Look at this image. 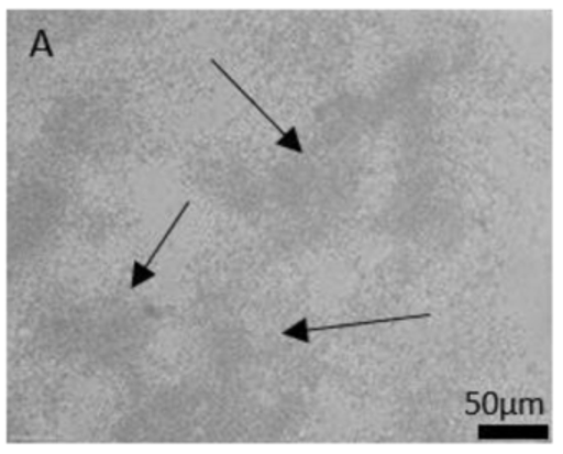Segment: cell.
I'll return each instance as SVG.
<instances>
[{
    "label": "cell",
    "instance_id": "cell-1",
    "mask_svg": "<svg viewBox=\"0 0 563 454\" xmlns=\"http://www.w3.org/2000/svg\"><path fill=\"white\" fill-rule=\"evenodd\" d=\"M282 335L295 341L302 342V344H311V328H309V319L302 318L296 322L295 325H289L288 329L282 332Z\"/></svg>",
    "mask_w": 563,
    "mask_h": 454
},
{
    "label": "cell",
    "instance_id": "cell-2",
    "mask_svg": "<svg viewBox=\"0 0 563 454\" xmlns=\"http://www.w3.org/2000/svg\"><path fill=\"white\" fill-rule=\"evenodd\" d=\"M156 272L150 268L147 265H143L140 259H134L133 262V273H131V283L130 289L134 291V289L143 286L144 283L151 281V279L156 278Z\"/></svg>",
    "mask_w": 563,
    "mask_h": 454
},
{
    "label": "cell",
    "instance_id": "cell-3",
    "mask_svg": "<svg viewBox=\"0 0 563 454\" xmlns=\"http://www.w3.org/2000/svg\"><path fill=\"white\" fill-rule=\"evenodd\" d=\"M275 146L279 147V150L291 151V153L296 154L305 153L301 143H299L298 128L296 126L289 128V130L286 131L285 136H282L276 141Z\"/></svg>",
    "mask_w": 563,
    "mask_h": 454
}]
</instances>
